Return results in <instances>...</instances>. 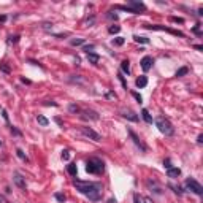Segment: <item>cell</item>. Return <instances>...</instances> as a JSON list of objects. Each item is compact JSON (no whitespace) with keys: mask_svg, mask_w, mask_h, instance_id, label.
Returning a JSON list of instances; mask_svg holds the SVG:
<instances>
[{"mask_svg":"<svg viewBox=\"0 0 203 203\" xmlns=\"http://www.w3.org/2000/svg\"><path fill=\"white\" fill-rule=\"evenodd\" d=\"M141 116H143V119L148 122V124H152V116L149 114L148 110H141Z\"/></svg>","mask_w":203,"mask_h":203,"instance_id":"obj_18","label":"cell"},{"mask_svg":"<svg viewBox=\"0 0 203 203\" xmlns=\"http://www.w3.org/2000/svg\"><path fill=\"white\" fill-rule=\"evenodd\" d=\"M11 133H13V135H18V137L21 135V132H19V130H16L14 127H11Z\"/></svg>","mask_w":203,"mask_h":203,"instance_id":"obj_38","label":"cell"},{"mask_svg":"<svg viewBox=\"0 0 203 203\" xmlns=\"http://www.w3.org/2000/svg\"><path fill=\"white\" fill-rule=\"evenodd\" d=\"M144 203H154L151 198H144Z\"/></svg>","mask_w":203,"mask_h":203,"instance_id":"obj_47","label":"cell"},{"mask_svg":"<svg viewBox=\"0 0 203 203\" xmlns=\"http://www.w3.org/2000/svg\"><path fill=\"white\" fill-rule=\"evenodd\" d=\"M73 186L76 187V190L80 194L86 195L91 201H98L103 194V187L100 183H87V181H80V179H75Z\"/></svg>","mask_w":203,"mask_h":203,"instance_id":"obj_1","label":"cell"},{"mask_svg":"<svg viewBox=\"0 0 203 203\" xmlns=\"http://www.w3.org/2000/svg\"><path fill=\"white\" fill-rule=\"evenodd\" d=\"M62 160H70V151L68 149H65V151H62Z\"/></svg>","mask_w":203,"mask_h":203,"instance_id":"obj_27","label":"cell"},{"mask_svg":"<svg viewBox=\"0 0 203 203\" xmlns=\"http://www.w3.org/2000/svg\"><path fill=\"white\" fill-rule=\"evenodd\" d=\"M141 68H143V72H148L151 67H152V64H154V59L151 57V56H144V57L141 59Z\"/></svg>","mask_w":203,"mask_h":203,"instance_id":"obj_12","label":"cell"},{"mask_svg":"<svg viewBox=\"0 0 203 203\" xmlns=\"http://www.w3.org/2000/svg\"><path fill=\"white\" fill-rule=\"evenodd\" d=\"M2 116H3V119L8 122V114H6V111H5V110H2Z\"/></svg>","mask_w":203,"mask_h":203,"instance_id":"obj_41","label":"cell"},{"mask_svg":"<svg viewBox=\"0 0 203 203\" xmlns=\"http://www.w3.org/2000/svg\"><path fill=\"white\" fill-rule=\"evenodd\" d=\"M187 73H189V68H187V67H181V68H179V70H176L175 76L181 78V76H184V75H187Z\"/></svg>","mask_w":203,"mask_h":203,"instance_id":"obj_19","label":"cell"},{"mask_svg":"<svg viewBox=\"0 0 203 203\" xmlns=\"http://www.w3.org/2000/svg\"><path fill=\"white\" fill-rule=\"evenodd\" d=\"M81 133L84 135L86 138L89 140H92V141H100L102 137H100V133H97L92 127H81Z\"/></svg>","mask_w":203,"mask_h":203,"instance_id":"obj_6","label":"cell"},{"mask_svg":"<svg viewBox=\"0 0 203 203\" xmlns=\"http://www.w3.org/2000/svg\"><path fill=\"white\" fill-rule=\"evenodd\" d=\"M108 18H110V19H114V21H116V19H118V14H116V13H114V14H113V13H110V14H108Z\"/></svg>","mask_w":203,"mask_h":203,"instance_id":"obj_40","label":"cell"},{"mask_svg":"<svg viewBox=\"0 0 203 203\" xmlns=\"http://www.w3.org/2000/svg\"><path fill=\"white\" fill-rule=\"evenodd\" d=\"M133 97L138 100V103H141V102H143V98H141V95H140V94H133Z\"/></svg>","mask_w":203,"mask_h":203,"instance_id":"obj_37","label":"cell"},{"mask_svg":"<svg viewBox=\"0 0 203 203\" xmlns=\"http://www.w3.org/2000/svg\"><path fill=\"white\" fill-rule=\"evenodd\" d=\"M129 135H130V138L133 140V143L137 144V146H138V148H140V149H141L143 152H146V151H148V146H146V144H144V143H143V141L140 140V137H138V135L135 133L133 130H129Z\"/></svg>","mask_w":203,"mask_h":203,"instance_id":"obj_9","label":"cell"},{"mask_svg":"<svg viewBox=\"0 0 203 203\" xmlns=\"http://www.w3.org/2000/svg\"><path fill=\"white\" fill-rule=\"evenodd\" d=\"M0 70H2L3 73H10V67L6 64H0Z\"/></svg>","mask_w":203,"mask_h":203,"instance_id":"obj_30","label":"cell"},{"mask_svg":"<svg viewBox=\"0 0 203 203\" xmlns=\"http://www.w3.org/2000/svg\"><path fill=\"white\" fill-rule=\"evenodd\" d=\"M155 126H157V129H159V130L165 135V137H172V135H175L173 124L168 121L167 118H164V116L155 118Z\"/></svg>","mask_w":203,"mask_h":203,"instance_id":"obj_3","label":"cell"},{"mask_svg":"<svg viewBox=\"0 0 203 203\" xmlns=\"http://www.w3.org/2000/svg\"><path fill=\"white\" fill-rule=\"evenodd\" d=\"M105 170V162L98 159V157H91L86 164V172L87 173H92V175H100L103 173Z\"/></svg>","mask_w":203,"mask_h":203,"instance_id":"obj_2","label":"cell"},{"mask_svg":"<svg viewBox=\"0 0 203 203\" xmlns=\"http://www.w3.org/2000/svg\"><path fill=\"white\" fill-rule=\"evenodd\" d=\"M133 201H135V203H141V198H140L138 194H135V195H133Z\"/></svg>","mask_w":203,"mask_h":203,"instance_id":"obj_36","label":"cell"},{"mask_svg":"<svg viewBox=\"0 0 203 203\" xmlns=\"http://www.w3.org/2000/svg\"><path fill=\"white\" fill-rule=\"evenodd\" d=\"M19 41V35H14V37H8V43H18Z\"/></svg>","mask_w":203,"mask_h":203,"instance_id":"obj_32","label":"cell"},{"mask_svg":"<svg viewBox=\"0 0 203 203\" xmlns=\"http://www.w3.org/2000/svg\"><path fill=\"white\" fill-rule=\"evenodd\" d=\"M81 119L86 121H98V113L94 110H84L81 111Z\"/></svg>","mask_w":203,"mask_h":203,"instance_id":"obj_10","label":"cell"},{"mask_svg":"<svg viewBox=\"0 0 203 203\" xmlns=\"http://www.w3.org/2000/svg\"><path fill=\"white\" fill-rule=\"evenodd\" d=\"M0 203H8V201L3 198V195H2V194H0Z\"/></svg>","mask_w":203,"mask_h":203,"instance_id":"obj_45","label":"cell"},{"mask_svg":"<svg viewBox=\"0 0 203 203\" xmlns=\"http://www.w3.org/2000/svg\"><path fill=\"white\" fill-rule=\"evenodd\" d=\"M133 40L137 41V43H143V44H148V43H149V40H148V38L140 37V35H133Z\"/></svg>","mask_w":203,"mask_h":203,"instance_id":"obj_21","label":"cell"},{"mask_svg":"<svg viewBox=\"0 0 203 203\" xmlns=\"http://www.w3.org/2000/svg\"><path fill=\"white\" fill-rule=\"evenodd\" d=\"M121 70L126 73V75H129V73H130V62H129V60H122V62H121Z\"/></svg>","mask_w":203,"mask_h":203,"instance_id":"obj_17","label":"cell"},{"mask_svg":"<svg viewBox=\"0 0 203 203\" xmlns=\"http://www.w3.org/2000/svg\"><path fill=\"white\" fill-rule=\"evenodd\" d=\"M119 30H121V27H119V26H111V27L108 29V32H110V33H118Z\"/></svg>","mask_w":203,"mask_h":203,"instance_id":"obj_29","label":"cell"},{"mask_svg":"<svg viewBox=\"0 0 203 203\" xmlns=\"http://www.w3.org/2000/svg\"><path fill=\"white\" fill-rule=\"evenodd\" d=\"M197 143H198V144L203 143V135H198V137H197Z\"/></svg>","mask_w":203,"mask_h":203,"instance_id":"obj_42","label":"cell"},{"mask_svg":"<svg viewBox=\"0 0 203 203\" xmlns=\"http://www.w3.org/2000/svg\"><path fill=\"white\" fill-rule=\"evenodd\" d=\"M91 49H94V44H86V46H84V51L89 54V52H91Z\"/></svg>","mask_w":203,"mask_h":203,"instance_id":"obj_33","label":"cell"},{"mask_svg":"<svg viewBox=\"0 0 203 203\" xmlns=\"http://www.w3.org/2000/svg\"><path fill=\"white\" fill-rule=\"evenodd\" d=\"M68 111H70V113H81L80 106L75 105V103H70V105H68Z\"/></svg>","mask_w":203,"mask_h":203,"instance_id":"obj_23","label":"cell"},{"mask_svg":"<svg viewBox=\"0 0 203 203\" xmlns=\"http://www.w3.org/2000/svg\"><path fill=\"white\" fill-rule=\"evenodd\" d=\"M146 184H148V187H151V189H152V186H154V192H155V194H159V195L162 194V189H160V186L157 184V183L154 181V179H148V183H146Z\"/></svg>","mask_w":203,"mask_h":203,"instance_id":"obj_14","label":"cell"},{"mask_svg":"<svg viewBox=\"0 0 203 203\" xmlns=\"http://www.w3.org/2000/svg\"><path fill=\"white\" fill-rule=\"evenodd\" d=\"M106 98H116V94H114V92H108V94H106Z\"/></svg>","mask_w":203,"mask_h":203,"instance_id":"obj_39","label":"cell"},{"mask_svg":"<svg viewBox=\"0 0 203 203\" xmlns=\"http://www.w3.org/2000/svg\"><path fill=\"white\" fill-rule=\"evenodd\" d=\"M146 29H149V30H165L168 33H172V35H178V37H184V33L183 32H178V30H173V29H168V27H164V26H151V24H146L144 26Z\"/></svg>","mask_w":203,"mask_h":203,"instance_id":"obj_7","label":"cell"},{"mask_svg":"<svg viewBox=\"0 0 203 203\" xmlns=\"http://www.w3.org/2000/svg\"><path fill=\"white\" fill-rule=\"evenodd\" d=\"M172 21H175V22H179V24H181V22H184L181 18H172Z\"/></svg>","mask_w":203,"mask_h":203,"instance_id":"obj_43","label":"cell"},{"mask_svg":"<svg viewBox=\"0 0 203 203\" xmlns=\"http://www.w3.org/2000/svg\"><path fill=\"white\" fill-rule=\"evenodd\" d=\"M87 60L95 65V64H98V60H100V56L95 54V52H89V54H87Z\"/></svg>","mask_w":203,"mask_h":203,"instance_id":"obj_16","label":"cell"},{"mask_svg":"<svg viewBox=\"0 0 203 203\" xmlns=\"http://www.w3.org/2000/svg\"><path fill=\"white\" fill-rule=\"evenodd\" d=\"M170 187H172V189L175 190V192H176L178 195H181V194H183V189L179 187V186H173V184H170Z\"/></svg>","mask_w":203,"mask_h":203,"instance_id":"obj_28","label":"cell"},{"mask_svg":"<svg viewBox=\"0 0 203 203\" xmlns=\"http://www.w3.org/2000/svg\"><path fill=\"white\" fill-rule=\"evenodd\" d=\"M0 146H2V141H0Z\"/></svg>","mask_w":203,"mask_h":203,"instance_id":"obj_49","label":"cell"},{"mask_svg":"<svg viewBox=\"0 0 203 203\" xmlns=\"http://www.w3.org/2000/svg\"><path fill=\"white\" fill-rule=\"evenodd\" d=\"M186 187H187L189 190H192V192L197 194V195H201V194H203L201 184L197 181V179H194V178H187V179H186Z\"/></svg>","mask_w":203,"mask_h":203,"instance_id":"obj_5","label":"cell"},{"mask_svg":"<svg viewBox=\"0 0 203 203\" xmlns=\"http://www.w3.org/2000/svg\"><path fill=\"white\" fill-rule=\"evenodd\" d=\"M37 121H38L40 126H43V127H46L48 124H49V121H48L46 118H44V116H41V114H38V116H37Z\"/></svg>","mask_w":203,"mask_h":203,"instance_id":"obj_20","label":"cell"},{"mask_svg":"<svg viewBox=\"0 0 203 203\" xmlns=\"http://www.w3.org/2000/svg\"><path fill=\"white\" fill-rule=\"evenodd\" d=\"M121 114H122V118H126V119H129V121H132V122H137V121H138L137 113L132 111V110H121Z\"/></svg>","mask_w":203,"mask_h":203,"instance_id":"obj_11","label":"cell"},{"mask_svg":"<svg viewBox=\"0 0 203 203\" xmlns=\"http://www.w3.org/2000/svg\"><path fill=\"white\" fill-rule=\"evenodd\" d=\"M106 203H118V201H116V198H110Z\"/></svg>","mask_w":203,"mask_h":203,"instance_id":"obj_46","label":"cell"},{"mask_svg":"<svg viewBox=\"0 0 203 203\" xmlns=\"http://www.w3.org/2000/svg\"><path fill=\"white\" fill-rule=\"evenodd\" d=\"M135 84H137V87H146L148 86V78L146 76H140V78H137V81H135Z\"/></svg>","mask_w":203,"mask_h":203,"instance_id":"obj_15","label":"cell"},{"mask_svg":"<svg viewBox=\"0 0 203 203\" xmlns=\"http://www.w3.org/2000/svg\"><path fill=\"white\" fill-rule=\"evenodd\" d=\"M13 183L21 189V190H26L27 189V184H26V178L24 176H22L19 172H14L13 173Z\"/></svg>","mask_w":203,"mask_h":203,"instance_id":"obj_8","label":"cell"},{"mask_svg":"<svg viewBox=\"0 0 203 203\" xmlns=\"http://www.w3.org/2000/svg\"><path fill=\"white\" fill-rule=\"evenodd\" d=\"M194 32H195V33H200V24H197V26L194 27Z\"/></svg>","mask_w":203,"mask_h":203,"instance_id":"obj_44","label":"cell"},{"mask_svg":"<svg viewBox=\"0 0 203 203\" xmlns=\"http://www.w3.org/2000/svg\"><path fill=\"white\" fill-rule=\"evenodd\" d=\"M179 175H181V170H179V168H173V167H172V168H168V170H167V176H168V178H173V179H175V178H178Z\"/></svg>","mask_w":203,"mask_h":203,"instance_id":"obj_13","label":"cell"},{"mask_svg":"<svg viewBox=\"0 0 203 203\" xmlns=\"http://www.w3.org/2000/svg\"><path fill=\"white\" fill-rule=\"evenodd\" d=\"M3 21H6V16H0V22H3Z\"/></svg>","mask_w":203,"mask_h":203,"instance_id":"obj_48","label":"cell"},{"mask_svg":"<svg viewBox=\"0 0 203 203\" xmlns=\"http://www.w3.org/2000/svg\"><path fill=\"white\" fill-rule=\"evenodd\" d=\"M124 41H126V40H124L122 37H118V38H114V40H113V44H114V46H122V44H124Z\"/></svg>","mask_w":203,"mask_h":203,"instance_id":"obj_25","label":"cell"},{"mask_svg":"<svg viewBox=\"0 0 203 203\" xmlns=\"http://www.w3.org/2000/svg\"><path fill=\"white\" fill-rule=\"evenodd\" d=\"M16 155L19 157L21 160H24V162H27V160H29V159H27V155L24 154V151H22V149H16Z\"/></svg>","mask_w":203,"mask_h":203,"instance_id":"obj_22","label":"cell"},{"mask_svg":"<svg viewBox=\"0 0 203 203\" xmlns=\"http://www.w3.org/2000/svg\"><path fill=\"white\" fill-rule=\"evenodd\" d=\"M68 173H70L72 176H76V165H75V164H70V165H68Z\"/></svg>","mask_w":203,"mask_h":203,"instance_id":"obj_26","label":"cell"},{"mask_svg":"<svg viewBox=\"0 0 203 203\" xmlns=\"http://www.w3.org/2000/svg\"><path fill=\"white\" fill-rule=\"evenodd\" d=\"M54 197H56V200H57V201H62V203H64V201H65V198H67L64 194H56Z\"/></svg>","mask_w":203,"mask_h":203,"instance_id":"obj_31","label":"cell"},{"mask_svg":"<svg viewBox=\"0 0 203 203\" xmlns=\"http://www.w3.org/2000/svg\"><path fill=\"white\" fill-rule=\"evenodd\" d=\"M43 29H44V30H49V29H52V24H49V22H44Z\"/></svg>","mask_w":203,"mask_h":203,"instance_id":"obj_34","label":"cell"},{"mask_svg":"<svg viewBox=\"0 0 203 203\" xmlns=\"http://www.w3.org/2000/svg\"><path fill=\"white\" fill-rule=\"evenodd\" d=\"M81 44H84V38H75V40H72V46H81Z\"/></svg>","mask_w":203,"mask_h":203,"instance_id":"obj_24","label":"cell"},{"mask_svg":"<svg viewBox=\"0 0 203 203\" xmlns=\"http://www.w3.org/2000/svg\"><path fill=\"white\" fill-rule=\"evenodd\" d=\"M119 10H127L129 13L133 14H140V11H146V5L143 2H138V0H129L127 6H118Z\"/></svg>","mask_w":203,"mask_h":203,"instance_id":"obj_4","label":"cell"},{"mask_svg":"<svg viewBox=\"0 0 203 203\" xmlns=\"http://www.w3.org/2000/svg\"><path fill=\"white\" fill-rule=\"evenodd\" d=\"M119 80H121V83H122V86H124V87H126V89H127V83H126V80H124V76H122L121 73H119Z\"/></svg>","mask_w":203,"mask_h":203,"instance_id":"obj_35","label":"cell"}]
</instances>
